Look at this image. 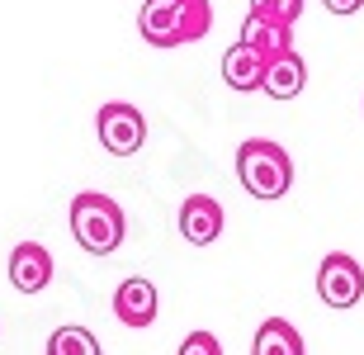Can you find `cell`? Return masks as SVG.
I'll return each mask as SVG.
<instances>
[{
  "mask_svg": "<svg viewBox=\"0 0 364 355\" xmlns=\"http://www.w3.org/2000/svg\"><path fill=\"white\" fill-rule=\"evenodd\" d=\"M208 28H213L208 0H142L137 10V33L151 48H185V43H199Z\"/></svg>",
  "mask_w": 364,
  "mask_h": 355,
  "instance_id": "obj_1",
  "label": "cell"
},
{
  "mask_svg": "<svg viewBox=\"0 0 364 355\" xmlns=\"http://www.w3.org/2000/svg\"><path fill=\"white\" fill-rule=\"evenodd\" d=\"M71 237L85 256H114L128 237V218H123V204L109 199L100 190H85L71 199Z\"/></svg>",
  "mask_w": 364,
  "mask_h": 355,
  "instance_id": "obj_2",
  "label": "cell"
},
{
  "mask_svg": "<svg viewBox=\"0 0 364 355\" xmlns=\"http://www.w3.org/2000/svg\"><path fill=\"white\" fill-rule=\"evenodd\" d=\"M237 180H242V190L251 199H284L289 185H294V157L270 142V137H251L237 147Z\"/></svg>",
  "mask_w": 364,
  "mask_h": 355,
  "instance_id": "obj_3",
  "label": "cell"
},
{
  "mask_svg": "<svg viewBox=\"0 0 364 355\" xmlns=\"http://www.w3.org/2000/svg\"><path fill=\"white\" fill-rule=\"evenodd\" d=\"M95 133H100V147H105L109 157H137V152L147 147V119H142V110L128 105V100L100 105Z\"/></svg>",
  "mask_w": 364,
  "mask_h": 355,
  "instance_id": "obj_4",
  "label": "cell"
},
{
  "mask_svg": "<svg viewBox=\"0 0 364 355\" xmlns=\"http://www.w3.org/2000/svg\"><path fill=\"white\" fill-rule=\"evenodd\" d=\"M317 299L326 308H336V313H346V308H355L364 299V265L350 251L322 256V265H317Z\"/></svg>",
  "mask_w": 364,
  "mask_h": 355,
  "instance_id": "obj_5",
  "label": "cell"
},
{
  "mask_svg": "<svg viewBox=\"0 0 364 355\" xmlns=\"http://www.w3.org/2000/svg\"><path fill=\"white\" fill-rule=\"evenodd\" d=\"M156 313H161V294H156L151 280L128 275V280L114 289V317H119L128 332H147L151 322H156Z\"/></svg>",
  "mask_w": 364,
  "mask_h": 355,
  "instance_id": "obj_6",
  "label": "cell"
},
{
  "mask_svg": "<svg viewBox=\"0 0 364 355\" xmlns=\"http://www.w3.org/2000/svg\"><path fill=\"white\" fill-rule=\"evenodd\" d=\"M223 223H228V213L213 194H189L180 204V237L189 246H213L223 237Z\"/></svg>",
  "mask_w": 364,
  "mask_h": 355,
  "instance_id": "obj_7",
  "label": "cell"
},
{
  "mask_svg": "<svg viewBox=\"0 0 364 355\" xmlns=\"http://www.w3.org/2000/svg\"><path fill=\"white\" fill-rule=\"evenodd\" d=\"M53 251L43 242H19L10 251V285L19 294H43V289L53 285Z\"/></svg>",
  "mask_w": 364,
  "mask_h": 355,
  "instance_id": "obj_8",
  "label": "cell"
},
{
  "mask_svg": "<svg viewBox=\"0 0 364 355\" xmlns=\"http://www.w3.org/2000/svg\"><path fill=\"white\" fill-rule=\"evenodd\" d=\"M303 85H308V62H303L298 53H284V57H274V62H265V81H260V90H265L274 105L298 100Z\"/></svg>",
  "mask_w": 364,
  "mask_h": 355,
  "instance_id": "obj_9",
  "label": "cell"
},
{
  "mask_svg": "<svg viewBox=\"0 0 364 355\" xmlns=\"http://www.w3.org/2000/svg\"><path fill=\"white\" fill-rule=\"evenodd\" d=\"M223 81H228L232 90H242V95L260 90V81H265V57L251 53L246 43H232L228 53H223Z\"/></svg>",
  "mask_w": 364,
  "mask_h": 355,
  "instance_id": "obj_10",
  "label": "cell"
},
{
  "mask_svg": "<svg viewBox=\"0 0 364 355\" xmlns=\"http://www.w3.org/2000/svg\"><path fill=\"white\" fill-rule=\"evenodd\" d=\"M251 53H260L265 62H274V57L284 53H294V28H284V24H270V19H256V14H246V24H242V38Z\"/></svg>",
  "mask_w": 364,
  "mask_h": 355,
  "instance_id": "obj_11",
  "label": "cell"
},
{
  "mask_svg": "<svg viewBox=\"0 0 364 355\" xmlns=\"http://www.w3.org/2000/svg\"><path fill=\"white\" fill-rule=\"evenodd\" d=\"M251 355H308V346H303V332H298L289 317H265L256 327Z\"/></svg>",
  "mask_w": 364,
  "mask_h": 355,
  "instance_id": "obj_12",
  "label": "cell"
},
{
  "mask_svg": "<svg viewBox=\"0 0 364 355\" xmlns=\"http://www.w3.org/2000/svg\"><path fill=\"white\" fill-rule=\"evenodd\" d=\"M48 355H105L90 327H57L48 337Z\"/></svg>",
  "mask_w": 364,
  "mask_h": 355,
  "instance_id": "obj_13",
  "label": "cell"
},
{
  "mask_svg": "<svg viewBox=\"0 0 364 355\" xmlns=\"http://www.w3.org/2000/svg\"><path fill=\"white\" fill-rule=\"evenodd\" d=\"M251 14L256 19H270V24L294 28L303 19V0H251Z\"/></svg>",
  "mask_w": 364,
  "mask_h": 355,
  "instance_id": "obj_14",
  "label": "cell"
},
{
  "mask_svg": "<svg viewBox=\"0 0 364 355\" xmlns=\"http://www.w3.org/2000/svg\"><path fill=\"white\" fill-rule=\"evenodd\" d=\"M176 355H223V346H218L213 332H189L185 341H180Z\"/></svg>",
  "mask_w": 364,
  "mask_h": 355,
  "instance_id": "obj_15",
  "label": "cell"
},
{
  "mask_svg": "<svg viewBox=\"0 0 364 355\" xmlns=\"http://www.w3.org/2000/svg\"><path fill=\"white\" fill-rule=\"evenodd\" d=\"M322 5L331 14H341V19H346V14H355V10H364V0H322Z\"/></svg>",
  "mask_w": 364,
  "mask_h": 355,
  "instance_id": "obj_16",
  "label": "cell"
}]
</instances>
